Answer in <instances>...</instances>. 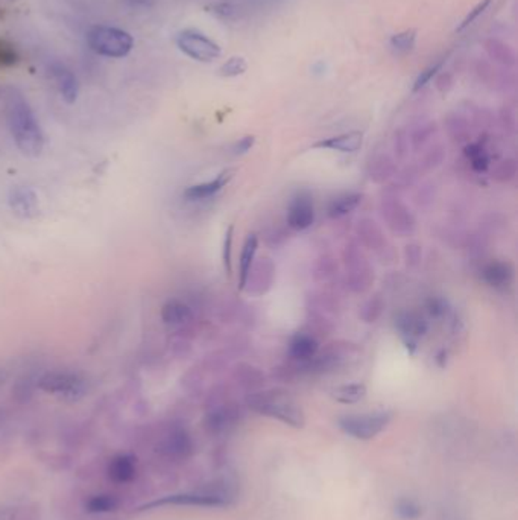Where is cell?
<instances>
[{"instance_id":"obj_4","label":"cell","mask_w":518,"mask_h":520,"mask_svg":"<svg viewBox=\"0 0 518 520\" xmlns=\"http://www.w3.org/2000/svg\"><path fill=\"white\" fill-rule=\"evenodd\" d=\"M87 43L96 54L108 58H124L133 49V37L110 26H95L87 34Z\"/></svg>"},{"instance_id":"obj_24","label":"cell","mask_w":518,"mask_h":520,"mask_svg":"<svg viewBox=\"0 0 518 520\" xmlns=\"http://www.w3.org/2000/svg\"><path fill=\"white\" fill-rule=\"evenodd\" d=\"M397 172L394 160L388 154L376 155L368 165V176L376 183H384L393 178Z\"/></svg>"},{"instance_id":"obj_28","label":"cell","mask_w":518,"mask_h":520,"mask_svg":"<svg viewBox=\"0 0 518 520\" xmlns=\"http://www.w3.org/2000/svg\"><path fill=\"white\" fill-rule=\"evenodd\" d=\"M330 394L339 403L353 405V403H358V402L362 401L365 395H367V386L360 384V382L347 384V386H341L338 388H334Z\"/></svg>"},{"instance_id":"obj_47","label":"cell","mask_w":518,"mask_h":520,"mask_svg":"<svg viewBox=\"0 0 518 520\" xmlns=\"http://www.w3.org/2000/svg\"><path fill=\"white\" fill-rule=\"evenodd\" d=\"M471 163V168H473L474 172L478 174H484L489 168V163H491V159H489L488 154L479 155L476 159L470 161Z\"/></svg>"},{"instance_id":"obj_41","label":"cell","mask_w":518,"mask_h":520,"mask_svg":"<svg viewBox=\"0 0 518 520\" xmlns=\"http://www.w3.org/2000/svg\"><path fill=\"white\" fill-rule=\"evenodd\" d=\"M415 30H406V32H401V34H397V36L393 37L391 40V45L397 50H409L412 49V46L415 43Z\"/></svg>"},{"instance_id":"obj_34","label":"cell","mask_w":518,"mask_h":520,"mask_svg":"<svg viewBox=\"0 0 518 520\" xmlns=\"http://www.w3.org/2000/svg\"><path fill=\"white\" fill-rule=\"evenodd\" d=\"M517 172V161L514 160V159H505V160L498 161L497 165L494 166L491 177L497 183H509V181L515 178Z\"/></svg>"},{"instance_id":"obj_7","label":"cell","mask_w":518,"mask_h":520,"mask_svg":"<svg viewBox=\"0 0 518 520\" xmlns=\"http://www.w3.org/2000/svg\"><path fill=\"white\" fill-rule=\"evenodd\" d=\"M41 390L65 401H78L87 393V382L72 371H49L39 380Z\"/></svg>"},{"instance_id":"obj_26","label":"cell","mask_w":518,"mask_h":520,"mask_svg":"<svg viewBox=\"0 0 518 520\" xmlns=\"http://www.w3.org/2000/svg\"><path fill=\"white\" fill-rule=\"evenodd\" d=\"M194 443L185 429H174L166 440V450L175 458H187L192 454Z\"/></svg>"},{"instance_id":"obj_29","label":"cell","mask_w":518,"mask_h":520,"mask_svg":"<svg viewBox=\"0 0 518 520\" xmlns=\"http://www.w3.org/2000/svg\"><path fill=\"white\" fill-rule=\"evenodd\" d=\"M110 476L116 482H128L135 476L134 461L130 456H117L111 461Z\"/></svg>"},{"instance_id":"obj_44","label":"cell","mask_w":518,"mask_h":520,"mask_svg":"<svg viewBox=\"0 0 518 520\" xmlns=\"http://www.w3.org/2000/svg\"><path fill=\"white\" fill-rule=\"evenodd\" d=\"M404 257L408 266H419L421 262V247L417 244H409L404 250Z\"/></svg>"},{"instance_id":"obj_48","label":"cell","mask_w":518,"mask_h":520,"mask_svg":"<svg viewBox=\"0 0 518 520\" xmlns=\"http://www.w3.org/2000/svg\"><path fill=\"white\" fill-rule=\"evenodd\" d=\"M436 362H438V366L441 367V368H444V367H445V362H447V351H439L438 355H436Z\"/></svg>"},{"instance_id":"obj_3","label":"cell","mask_w":518,"mask_h":520,"mask_svg":"<svg viewBox=\"0 0 518 520\" xmlns=\"http://www.w3.org/2000/svg\"><path fill=\"white\" fill-rule=\"evenodd\" d=\"M345 264V283L354 294H365L374 283V270L368 257L356 242H350L342 253Z\"/></svg>"},{"instance_id":"obj_19","label":"cell","mask_w":518,"mask_h":520,"mask_svg":"<svg viewBox=\"0 0 518 520\" xmlns=\"http://www.w3.org/2000/svg\"><path fill=\"white\" fill-rule=\"evenodd\" d=\"M235 170L225 169L220 172V176L216 177L214 180L207 181V183H201V185L190 186L185 190V196L187 200H205L218 194L220 190L224 189L225 186L229 185V181L233 178Z\"/></svg>"},{"instance_id":"obj_39","label":"cell","mask_w":518,"mask_h":520,"mask_svg":"<svg viewBox=\"0 0 518 520\" xmlns=\"http://www.w3.org/2000/svg\"><path fill=\"white\" fill-rule=\"evenodd\" d=\"M116 507H117V502L111 496H95L87 504V508L91 513H105V511L115 510Z\"/></svg>"},{"instance_id":"obj_22","label":"cell","mask_w":518,"mask_h":520,"mask_svg":"<svg viewBox=\"0 0 518 520\" xmlns=\"http://www.w3.org/2000/svg\"><path fill=\"white\" fill-rule=\"evenodd\" d=\"M319 351V342L315 336L299 332L292 338L289 344L290 360L297 362H306L310 358H314Z\"/></svg>"},{"instance_id":"obj_35","label":"cell","mask_w":518,"mask_h":520,"mask_svg":"<svg viewBox=\"0 0 518 520\" xmlns=\"http://www.w3.org/2000/svg\"><path fill=\"white\" fill-rule=\"evenodd\" d=\"M272 377L275 380H279V382H283V384H292L298 377H301L298 364L292 360V362H286V364L275 367L274 370H272Z\"/></svg>"},{"instance_id":"obj_36","label":"cell","mask_w":518,"mask_h":520,"mask_svg":"<svg viewBox=\"0 0 518 520\" xmlns=\"http://www.w3.org/2000/svg\"><path fill=\"white\" fill-rule=\"evenodd\" d=\"M233 238H235V225H229L225 231L224 248H222V260H224L225 271L227 274L233 273V260H231V251H233Z\"/></svg>"},{"instance_id":"obj_46","label":"cell","mask_w":518,"mask_h":520,"mask_svg":"<svg viewBox=\"0 0 518 520\" xmlns=\"http://www.w3.org/2000/svg\"><path fill=\"white\" fill-rule=\"evenodd\" d=\"M487 154V148H485V141L474 142L463 148V155L469 159L470 161L479 157V155Z\"/></svg>"},{"instance_id":"obj_11","label":"cell","mask_w":518,"mask_h":520,"mask_svg":"<svg viewBox=\"0 0 518 520\" xmlns=\"http://www.w3.org/2000/svg\"><path fill=\"white\" fill-rule=\"evenodd\" d=\"M394 325L409 353L414 355L419 341L427 334V320L417 310H401L395 316Z\"/></svg>"},{"instance_id":"obj_49","label":"cell","mask_w":518,"mask_h":520,"mask_svg":"<svg viewBox=\"0 0 518 520\" xmlns=\"http://www.w3.org/2000/svg\"><path fill=\"white\" fill-rule=\"evenodd\" d=\"M2 382H4V375L0 373V384H2Z\"/></svg>"},{"instance_id":"obj_12","label":"cell","mask_w":518,"mask_h":520,"mask_svg":"<svg viewBox=\"0 0 518 520\" xmlns=\"http://www.w3.org/2000/svg\"><path fill=\"white\" fill-rule=\"evenodd\" d=\"M275 282V264L270 257L255 260L249 268L244 290L253 297H262L270 292Z\"/></svg>"},{"instance_id":"obj_10","label":"cell","mask_w":518,"mask_h":520,"mask_svg":"<svg viewBox=\"0 0 518 520\" xmlns=\"http://www.w3.org/2000/svg\"><path fill=\"white\" fill-rule=\"evenodd\" d=\"M177 45L186 56L201 63L218 60L222 54L220 46L216 45L213 40H210L209 37L192 30L180 32V36L177 39Z\"/></svg>"},{"instance_id":"obj_40","label":"cell","mask_w":518,"mask_h":520,"mask_svg":"<svg viewBox=\"0 0 518 520\" xmlns=\"http://www.w3.org/2000/svg\"><path fill=\"white\" fill-rule=\"evenodd\" d=\"M426 309H427L428 316H434V318H443L449 314L450 308L447 300H444L441 297H432L426 303Z\"/></svg>"},{"instance_id":"obj_31","label":"cell","mask_w":518,"mask_h":520,"mask_svg":"<svg viewBox=\"0 0 518 520\" xmlns=\"http://www.w3.org/2000/svg\"><path fill=\"white\" fill-rule=\"evenodd\" d=\"M384 310V297L380 294H374L373 297H369L368 300L365 301V305L362 306V310H360V318L365 321V323H376L379 320Z\"/></svg>"},{"instance_id":"obj_5","label":"cell","mask_w":518,"mask_h":520,"mask_svg":"<svg viewBox=\"0 0 518 520\" xmlns=\"http://www.w3.org/2000/svg\"><path fill=\"white\" fill-rule=\"evenodd\" d=\"M393 420V414L388 411L369 412V414H350L338 420L339 429L356 440H373L388 428Z\"/></svg>"},{"instance_id":"obj_16","label":"cell","mask_w":518,"mask_h":520,"mask_svg":"<svg viewBox=\"0 0 518 520\" xmlns=\"http://www.w3.org/2000/svg\"><path fill=\"white\" fill-rule=\"evenodd\" d=\"M8 201H10L11 211L14 212L19 218H23V220L35 218L40 212L39 196L30 187H25V186L13 187L10 196H8Z\"/></svg>"},{"instance_id":"obj_1","label":"cell","mask_w":518,"mask_h":520,"mask_svg":"<svg viewBox=\"0 0 518 520\" xmlns=\"http://www.w3.org/2000/svg\"><path fill=\"white\" fill-rule=\"evenodd\" d=\"M6 119L17 148L28 157H39L45 148V135L28 100L21 91H5Z\"/></svg>"},{"instance_id":"obj_27","label":"cell","mask_w":518,"mask_h":520,"mask_svg":"<svg viewBox=\"0 0 518 520\" xmlns=\"http://www.w3.org/2000/svg\"><path fill=\"white\" fill-rule=\"evenodd\" d=\"M259 250V238L257 235H249L245 240L244 248H242V255L239 260V290H244L245 282H246V275H248L249 268L253 265L255 260V253Z\"/></svg>"},{"instance_id":"obj_37","label":"cell","mask_w":518,"mask_h":520,"mask_svg":"<svg viewBox=\"0 0 518 520\" xmlns=\"http://www.w3.org/2000/svg\"><path fill=\"white\" fill-rule=\"evenodd\" d=\"M246 71V61L242 56H233L229 58L225 65L220 69V75L227 76V78H233V76H239Z\"/></svg>"},{"instance_id":"obj_38","label":"cell","mask_w":518,"mask_h":520,"mask_svg":"<svg viewBox=\"0 0 518 520\" xmlns=\"http://www.w3.org/2000/svg\"><path fill=\"white\" fill-rule=\"evenodd\" d=\"M444 160L443 146H435L428 151L427 154L424 155L423 159L419 160V169L432 170L436 166L441 165Z\"/></svg>"},{"instance_id":"obj_20","label":"cell","mask_w":518,"mask_h":520,"mask_svg":"<svg viewBox=\"0 0 518 520\" xmlns=\"http://www.w3.org/2000/svg\"><path fill=\"white\" fill-rule=\"evenodd\" d=\"M514 279V266L509 262L493 260L484 266L482 270V281L491 288H505Z\"/></svg>"},{"instance_id":"obj_15","label":"cell","mask_w":518,"mask_h":520,"mask_svg":"<svg viewBox=\"0 0 518 520\" xmlns=\"http://www.w3.org/2000/svg\"><path fill=\"white\" fill-rule=\"evenodd\" d=\"M315 221L314 200L309 194H298L290 203L286 216V224L292 230L303 231L312 227Z\"/></svg>"},{"instance_id":"obj_6","label":"cell","mask_w":518,"mask_h":520,"mask_svg":"<svg viewBox=\"0 0 518 520\" xmlns=\"http://www.w3.org/2000/svg\"><path fill=\"white\" fill-rule=\"evenodd\" d=\"M354 351L353 344H350L347 341H333L329 344L324 345V349H319L318 353L310 358L306 362H297L298 364L299 373L303 375H325L342 366L347 358H349Z\"/></svg>"},{"instance_id":"obj_18","label":"cell","mask_w":518,"mask_h":520,"mask_svg":"<svg viewBox=\"0 0 518 520\" xmlns=\"http://www.w3.org/2000/svg\"><path fill=\"white\" fill-rule=\"evenodd\" d=\"M364 143V133L351 131L345 134L333 135L329 139L316 142L312 145L314 150L339 151V152H356Z\"/></svg>"},{"instance_id":"obj_23","label":"cell","mask_w":518,"mask_h":520,"mask_svg":"<svg viewBox=\"0 0 518 520\" xmlns=\"http://www.w3.org/2000/svg\"><path fill=\"white\" fill-rule=\"evenodd\" d=\"M54 80H56V87L60 91L61 96L65 102H75L78 98V81L76 76L63 65H52L50 67Z\"/></svg>"},{"instance_id":"obj_43","label":"cell","mask_w":518,"mask_h":520,"mask_svg":"<svg viewBox=\"0 0 518 520\" xmlns=\"http://www.w3.org/2000/svg\"><path fill=\"white\" fill-rule=\"evenodd\" d=\"M439 69H441V63H438V65H430L428 69L421 72V75H419V78H417V81H415L414 91H421L424 85L427 84L428 81L432 80V78L436 75V72H438Z\"/></svg>"},{"instance_id":"obj_9","label":"cell","mask_w":518,"mask_h":520,"mask_svg":"<svg viewBox=\"0 0 518 520\" xmlns=\"http://www.w3.org/2000/svg\"><path fill=\"white\" fill-rule=\"evenodd\" d=\"M244 417V408L237 402L225 401L210 408L205 415V429L212 436H225L229 430L236 429Z\"/></svg>"},{"instance_id":"obj_25","label":"cell","mask_w":518,"mask_h":520,"mask_svg":"<svg viewBox=\"0 0 518 520\" xmlns=\"http://www.w3.org/2000/svg\"><path fill=\"white\" fill-rule=\"evenodd\" d=\"M362 198H364V195H362V194H358V192L336 196L334 200L330 201L329 207H327V213H329L330 218H333V220H338V218L347 216L349 213H351V212L358 209V205L362 203Z\"/></svg>"},{"instance_id":"obj_8","label":"cell","mask_w":518,"mask_h":520,"mask_svg":"<svg viewBox=\"0 0 518 520\" xmlns=\"http://www.w3.org/2000/svg\"><path fill=\"white\" fill-rule=\"evenodd\" d=\"M380 211L389 229L395 235L409 236L414 233L417 224L414 213L395 194L389 192L388 195L384 196L380 204Z\"/></svg>"},{"instance_id":"obj_42","label":"cell","mask_w":518,"mask_h":520,"mask_svg":"<svg viewBox=\"0 0 518 520\" xmlns=\"http://www.w3.org/2000/svg\"><path fill=\"white\" fill-rule=\"evenodd\" d=\"M489 4H491V0H482V2H479L478 5L474 6L473 11H470V14L463 19L458 30H462L463 28H467L470 23H473V22L478 19L479 15L482 14V13L488 8Z\"/></svg>"},{"instance_id":"obj_14","label":"cell","mask_w":518,"mask_h":520,"mask_svg":"<svg viewBox=\"0 0 518 520\" xmlns=\"http://www.w3.org/2000/svg\"><path fill=\"white\" fill-rule=\"evenodd\" d=\"M358 236L365 248L374 251L382 260L393 259V247L389 246L388 239L384 238V233L380 225L374 220L364 218L358 224Z\"/></svg>"},{"instance_id":"obj_45","label":"cell","mask_w":518,"mask_h":520,"mask_svg":"<svg viewBox=\"0 0 518 520\" xmlns=\"http://www.w3.org/2000/svg\"><path fill=\"white\" fill-rule=\"evenodd\" d=\"M255 135H245L240 141L236 142L233 145V154L235 155H244L251 151V148L255 146Z\"/></svg>"},{"instance_id":"obj_13","label":"cell","mask_w":518,"mask_h":520,"mask_svg":"<svg viewBox=\"0 0 518 520\" xmlns=\"http://www.w3.org/2000/svg\"><path fill=\"white\" fill-rule=\"evenodd\" d=\"M174 506V507H204V508H225L229 507L224 499L218 496L210 495L205 491L198 493H183V495H172L161 498V499L146 504L142 507V510H151L157 507Z\"/></svg>"},{"instance_id":"obj_32","label":"cell","mask_w":518,"mask_h":520,"mask_svg":"<svg viewBox=\"0 0 518 520\" xmlns=\"http://www.w3.org/2000/svg\"><path fill=\"white\" fill-rule=\"evenodd\" d=\"M394 515L400 520H419L423 516V508L414 499L401 498L395 502Z\"/></svg>"},{"instance_id":"obj_33","label":"cell","mask_w":518,"mask_h":520,"mask_svg":"<svg viewBox=\"0 0 518 520\" xmlns=\"http://www.w3.org/2000/svg\"><path fill=\"white\" fill-rule=\"evenodd\" d=\"M336 274H338V264L334 262L333 257L324 256V257H321V259H318V262L315 264V281L329 282L332 281Z\"/></svg>"},{"instance_id":"obj_2","label":"cell","mask_w":518,"mask_h":520,"mask_svg":"<svg viewBox=\"0 0 518 520\" xmlns=\"http://www.w3.org/2000/svg\"><path fill=\"white\" fill-rule=\"evenodd\" d=\"M245 403L249 410L255 411L257 414L275 419L290 428H295V429L305 428L306 417L301 406L292 399V395L288 391L281 388L249 393L245 397Z\"/></svg>"},{"instance_id":"obj_30","label":"cell","mask_w":518,"mask_h":520,"mask_svg":"<svg viewBox=\"0 0 518 520\" xmlns=\"http://www.w3.org/2000/svg\"><path fill=\"white\" fill-rule=\"evenodd\" d=\"M307 300L310 303V310L323 314V316L333 314V312L338 310V299L329 294V292H324V290L314 292Z\"/></svg>"},{"instance_id":"obj_21","label":"cell","mask_w":518,"mask_h":520,"mask_svg":"<svg viewBox=\"0 0 518 520\" xmlns=\"http://www.w3.org/2000/svg\"><path fill=\"white\" fill-rule=\"evenodd\" d=\"M161 320L172 327H185L194 320V312L185 301L169 300L161 308Z\"/></svg>"},{"instance_id":"obj_17","label":"cell","mask_w":518,"mask_h":520,"mask_svg":"<svg viewBox=\"0 0 518 520\" xmlns=\"http://www.w3.org/2000/svg\"><path fill=\"white\" fill-rule=\"evenodd\" d=\"M231 377L237 388L244 390L246 394L255 393V391L263 390L264 377L263 371L257 368V367L246 364V362H239L233 367L231 371Z\"/></svg>"}]
</instances>
